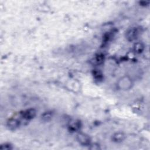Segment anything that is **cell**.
Segmentation results:
<instances>
[{
    "label": "cell",
    "instance_id": "cell-1",
    "mask_svg": "<svg viewBox=\"0 0 150 150\" xmlns=\"http://www.w3.org/2000/svg\"><path fill=\"white\" fill-rule=\"evenodd\" d=\"M132 81L128 77H124L121 78L118 83V88L124 90H129L132 87Z\"/></svg>",
    "mask_w": 150,
    "mask_h": 150
},
{
    "label": "cell",
    "instance_id": "cell-2",
    "mask_svg": "<svg viewBox=\"0 0 150 150\" xmlns=\"http://www.w3.org/2000/svg\"><path fill=\"white\" fill-rule=\"evenodd\" d=\"M139 30L138 28H132L126 33V38L129 41H133L137 38L139 34Z\"/></svg>",
    "mask_w": 150,
    "mask_h": 150
},
{
    "label": "cell",
    "instance_id": "cell-3",
    "mask_svg": "<svg viewBox=\"0 0 150 150\" xmlns=\"http://www.w3.org/2000/svg\"><path fill=\"white\" fill-rule=\"evenodd\" d=\"M78 141L83 146H88L90 144V138L89 136L84 133H79L77 135Z\"/></svg>",
    "mask_w": 150,
    "mask_h": 150
},
{
    "label": "cell",
    "instance_id": "cell-4",
    "mask_svg": "<svg viewBox=\"0 0 150 150\" xmlns=\"http://www.w3.org/2000/svg\"><path fill=\"white\" fill-rule=\"evenodd\" d=\"M36 114V111L34 109H29L21 113V116L25 120H31L34 118Z\"/></svg>",
    "mask_w": 150,
    "mask_h": 150
},
{
    "label": "cell",
    "instance_id": "cell-5",
    "mask_svg": "<svg viewBox=\"0 0 150 150\" xmlns=\"http://www.w3.org/2000/svg\"><path fill=\"white\" fill-rule=\"evenodd\" d=\"M80 128H81V123L77 120L71 121L69 125V128L70 131L72 132L78 130Z\"/></svg>",
    "mask_w": 150,
    "mask_h": 150
},
{
    "label": "cell",
    "instance_id": "cell-6",
    "mask_svg": "<svg viewBox=\"0 0 150 150\" xmlns=\"http://www.w3.org/2000/svg\"><path fill=\"white\" fill-rule=\"evenodd\" d=\"M125 136L124 133L118 132L115 133L113 135L112 140L116 142H120L123 141V140L125 139Z\"/></svg>",
    "mask_w": 150,
    "mask_h": 150
},
{
    "label": "cell",
    "instance_id": "cell-7",
    "mask_svg": "<svg viewBox=\"0 0 150 150\" xmlns=\"http://www.w3.org/2000/svg\"><path fill=\"white\" fill-rule=\"evenodd\" d=\"M8 127L11 129H15L20 125V121L16 119H10L7 122Z\"/></svg>",
    "mask_w": 150,
    "mask_h": 150
},
{
    "label": "cell",
    "instance_id": "cell-8",
    "mask_svg": "<svg viewBox=\"0 0 150 150\" xmlns=\"http://www.w3.org/2000/svg\"><path fill=\"white\" fill-rule=\"evenodd\" d=\"M144 49V46L143 44L141 43H139V42L136 43L134 46V50L136 53H140L142 52Z\"/></svg>",
    "mask_w": 150,
    "mask_h": 150
},
{
    "label": "cell",
    "instance_id": "cell-9",
    "mask_svg": "<svg viewBox=\"0 0 150 150\" xmlns=\"http://www.w3.org/2000/svg\"><path fill=\"white\" fill-rule=\"evenodd\" d=\"M52 117V114L51 112H45L42 115V119L44 121H49Z\"/></svg>",
    "mask_w": 150,
    "mask_h": 150
},
{
    "label": "cell",
    "instance_id": "cell-10",
    "mask_svg": "<svg viewBox=\"0 0 150 150\" xmlns=\"http://www.w3.org/2000/svg\"><path fill=\"white\" fill-rule=\"evenodd\" d=\"M96 62H97V63L101 64L102 63H103V62L104 60V56L103 55H99L96 57Z\"/></svg>",
    "mask_w": 150,
    "mask_h": 150
},
{
    "label": "cell",
    "instance_id": "cell-11",
    "mask_svg": "<svg viewBox=\"0 0 150 150\" xmlns=\"http://www.w3.org/2000/svg\"><path fill=\"white\" fill-rule=\"evenodd\" d=\"M11 145H7V144H4V145H1V146H0V149H6V150H8V149H11Z\"/></svg>",
    "mask_w": 150,
    "mask_h": 150
}]
</instances>
